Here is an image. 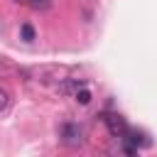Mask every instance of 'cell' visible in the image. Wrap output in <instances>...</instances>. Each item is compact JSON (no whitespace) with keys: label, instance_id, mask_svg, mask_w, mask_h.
Masks as SVG:
<instances>
[{"label":"cell","instance_id":"obj_3","mask_svg":"<svg viewBox=\"0 0 157 157\" xmlns=\"http://www.w3.org/2000/svg\"><path fill=\"white\" fill-rule=\"evenodd\" d=\"M10 105H12V98H10L7 88H0V115H7L10 113Z\"/></svg>","mask_w":157,"mask_h":157},{"label":"cell","instance_id":"obj_4","mask_svg":"<svg viewBox=\"0 0 157 157\" xmlns=\"http://www.w3.org/2000/svg\"><path fill=\"white\" fill-rule=\"evenodd\" d=\"M81 86H83V81H64V83L59 86V91H61V93H76Z\"/></svg>","mask_w":157,"mask_h":157},{"label":"cell","instance_id":"obj_1","mask_svg":"<svg viewBox=\"0 0 157 157\" xmlns=\"http://www.w3.org/2000/svg\"><path fill=\"white\" fill-rule=\"evenodd\" d=\"M59 137L66 147H78L83 142V128L78 123H64L59 130Z\"/></svg>","mask_w":157,"mask_h":157},{"label":"cell","instance_id":"obj_8","mask_svg":"<svg viewBox=\"0 0 157 157\" xmlns=\"http://www.w3.org/2000/svg\"><path fill=\"white\" fill-rule=\"evenodd\" d=\"M15 2H25V0H15Z\"/></svg>","mask_w":157,"mask_h":157},{"label":"cell","instance_id":"obj_6","mask_svg":"<svg viewBox=\"0 0 157 157\" xmlns=\"http://www.w3.org/2000/svg\"><path fill=\"white\" fill-rule=\"evenodd\" d=\"M32 10H49L52 7V0H25Z\"/></svg>","mask_w":157,"mask_h":157},{"label":"cell","instance_id":"obj_7","mask_svg":"<svg viewBox=\"0 0 157 157\" xmlns=\"http://www.w3.org/2000/svg\"><path fill=\"white\" fill-rule=\"evenodd\" d=\"M20 34H22L25 42H32V39H34V27H32V25H22V27H20Z\"/></svg>","mask_w":157,"mask_h":157},{"label":"cell","instance_id":"obj_2","mask_svg":"<svg viewBox=\"0 0 157 157\" xmlns=\"http://www.w3.org/2000/svg\"><path fill=\"white\" fill-rule=\"evenodd\" d=\"M103 120H105V128H108V132H110L113 137H123V135L128 132V125H125V118H123V115L108 113Z\"/></svg>","mask_w":157,"mask_h":157},{"label":"cell","instance_id":"obj_5","mask_svg":"<svg viewBox=\"0 0 157 157\" xmlns=\"http://www.w3.org/2000/svg\"><path fill=\"white\" fill-rule=\"evenodd\" d=\"M74 96H76V101H78L81 105H88V103H91V91H88V88H83V86H81Z\"/></svg>","mask_w":157,"mask_h":157}]
</instances>
